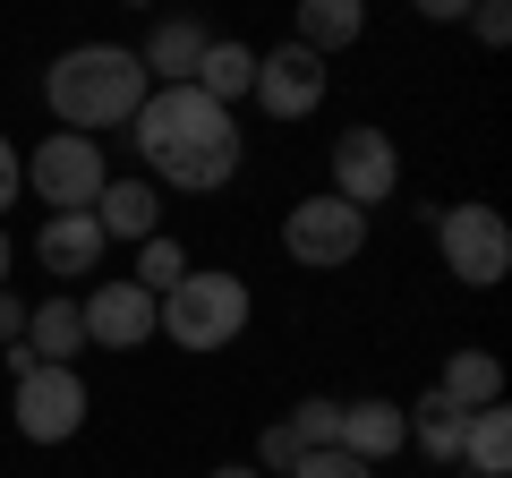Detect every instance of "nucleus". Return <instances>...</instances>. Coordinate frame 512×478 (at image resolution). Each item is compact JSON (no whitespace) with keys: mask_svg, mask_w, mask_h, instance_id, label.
<instances>
[{"mask_svg":"<svg viewBox=\"0 0 512 478\" xmlns=\"http://www.w3.org/2000/svg\"><path fill=\"white\" fill-rule=\"evenodd\" d=\"M18 197H26V154H18V137L0 129V214H9Z\"/></svg>","mask_w":512,"mask_h":478,"instance_id":"393cba45","label":"nucleus"},{"mask_svg":"<svg viewBox=\"0 0 512 478\" xmlns=\"http://www.w3.org/2000/svg\"><path fill=\"white\" fill-rule=\"evenodd\" d=\"M188 86H197V94H214V103L222 111H231L239 103V94H248L256 86V52H248V43H205V60H197V77H188Z\"/></svg>","mask_w":512,"mask_h":478,"instance_id":"aec40b11","label":"nucleus"},{"mask_svg":"<svg viewBox=\"0 0 512 478\" xmlns=\"http://www.w3.org/2000/svg\"><path fill=\"white\" fill-rule=\"evenodd\" d=\"M461 478H470V470H461Z\"/></svg>","mask_w":512,"mask_h":478,"instance_id":"7c9ffc66","label":"nucleus"},{"mask_svg":"<svg viewBox=\"0 0 512 478\" xmlns=\"http://www.w3.org/2000/svg\"><path fill=\"white\" fill-rule=\"evenodd\" d=\"M9 410H18V436L26 444H69L77 427H86V376L77 368H52V359H35V368L18 376V393H9Z\"/></svg>","mask_w":512,"mask_h":478,"instance_id":"0eeeda50","label":"nucleus"},{"mask_svg":"<svg viewBox=\"0 0 512 478\" xmlns=\"http://www.w3.org/2000/svg\"><path fill=\"white\" fill-rule=\"evenodd\" d=\"M282 248H291V265H308V274H333V265H350L367 248V214L342 205L333 188L325 197H299L291 214H282Z\"/></svg>","mask_w":512,"mask_h":478,"instance_id":"39448f33","label":"nucleus"},{"mask_svg":"<svg viewBox=\"0 0 512 478\" xmlns=\"http://www.w3.org/2000/svg\"><path fill=\"white\" fill-rule=\"evenodd\" d=\"M146 94H154L146 60L120 52V43H69V52L43 69V103H52V120H60V129H77V137L128 129Z\"/></svg>","mask_w":512,"mask_h":478,"instance_id":"f03ea898","label":"nucleus"},{"mask_svg":"<svg viewBox=\"0 0 512 478\" xmlns=\"http://www.w3.org/2000/svg\"><path fill=\"white\" fill-rule=\"evenodd\" d=\"M342 453H359L367 470H376V461H393L410 444V427H402V402H342Z\"/></svg>","mask_w":512,"mask_h":478,"instance_id":"4468645a","label":"nucleus"},{"mask_svg":"<svg viewBox=\"0 0 512 478\" xmlns=\"http://www.w3.org/2000/svg\"><path fill=\"white\" fill-rule=\"evenodd\" d=\"M214 478H265V470H256V461H222Z\"/></svg>","mask_w":512,"mask_h":478,"instance_id":"c756f323","label":"nucleus"},{"mask_svg":"<svg viewBox=\"0 0 512 478\" xmlns=\"http://www.w3.org/2000/svg\"><path fill=\"white\" fill-rule=\"evenodd\" d=\"M470 35L487 43V52H495V43L512 35V9H504V0H470Z\"/></svg>","mask_w":512,"mask_h":478,"instance_id":"a878e982","label":"nucleus"},{"mask_svg":"<svg viewBox=\"0 0 512 478\" xmlns=\"http://www.w3.org/2000/svg\"><path fill=\"white\" fill-rule=\"evenodd\" d=\"M436 248H444V265H453L470 291H495V282L512 274V222L495 214V205H444Z\"/></svg>","mask_w":512,"mask_h":478,"instance_id":"20e7f679","label":"nucleus"},{"mask_svg":"<svg viewBox=\"0 0 512 478\" xmlns=\"http://www.w3.org/2000/svg\"><path fill=\"white\" fill-rule=\"evenodd\" d=\"M282 427L299 436V453H316V444H333V436H342V402H325V393H308V402H299V410H291Z\"/></svg>","mask_w":512,"mask_h":478,"instance_id":"4be33fe9","label":"nucleus"},{"mask_svg":"<svg viewBox=\"0 0 512 478\" xmlns=\"http://www.w3.org/2000/svg\"><path fill=\"white\" fill-rule=\"evenodd\" d=\"M86 214L103 222V239H154L163 231V188L154 180H103V197Z\"/></svg>","mask_w":512,"mask_h":478,"instance_id":"f8f14e48","label":"nucleus"},{"mask_svg":"<svg viewBox=\"0 0 512 478\" xmlns=\"http://www.w3.org/2000/svg\"><path fill=\"white\" fill-rule=\"evenodd\" d=\"M26 350L52 359V368H77V350H86V316H77V299H35V308H26Z\"/></svg>","mask_w":512,"mask_h":478,"instance_id":"a211bd4d","label":"nucleus"},{"mask_svg":"<svg viewBox=\"0 0 512 478\" xmlns=\"http://www.w3.org/2000/svg\"><path fill=\"white\" fill-rule=\"evenodd\" d=\"M248 316H256L248 282L239 274H197V265L154 299V333L180 342V350H231L239 333H248Z\"/></svg>","mask_w":512,"mask_h":478,"instance_id":"7ed1b4c3","label":"nucleus"},{"mask_svg":"<svg viewBox=\"0 0 512 478\" xmlns=\"http://www.w3.org/2000/svg\"><path fill=\"white\" fill-rule=\"evenodd\" d=\"M402 427H410V444H419L427 461L461 470V427H470V410H461V402H444V393L427 385L419 402H402Z\"/></svg>","mask_w":512,"mask_h":478,"instance_id":"2eb2a0df","label":"nucleus"},{"mask_svg":"<svg viewBox=\"0 0 512 478\" xmlns=\"http://www.w3.org/2000/svg\"><path fill=\"white\" fill-rule=\"evenodd\" d=\"M77 316H86V350H146L154 342V291H137V282H94L86 299H77Z\"/></svg>","mask_w":512,"mask_h":478,"instance_id":"9d476101","label":"nucleus"},{"mask_svg":"<svg viewBox=\"0 0 512 478\" xmlns=\"http://www.w3.org/2000/svg\"><path fill=\"white\" fill-rule=\"evenodd\" d=\"M103 180H111V163H103V137H43L35 154H26V188H35L52 214H77V205H94L103 197Z\"/></svg>","mask_w":512,"mask_h":478,"instance_id":"423d86ee","label":"nucleus"},{"mask_svg":"<svg viewBox=\"0 0 512 478\" xmlns=\"http://www.w3.org/2000/svg\"><path fill=\"white\" fill-rule=\"evenodd\" d=\"M103 222L86 214V205H77V214H43V239H35V257L52 265V274H94V265H103Z\"/></svg>","mask_w":512,"mask_h":478,"instance_id":"ddd939ff","label":"nucleus"},{"mask_svg":"<svg viewBox=\"0 0 512 478\" xmlns=\"http://www.w3.org/2000/svg\"><path fill=\"white\" fill-rule=\"evenodd\" d=\"M0 342H26V299L0 291Z\"/></svg>","mask_w":512,"mask_h":478,"instance_id":"bb28decb","label":"nucleus"},{"mask_svg":"<svg viewBox=\"0 0 512 478\" xmlns=\"http://www.w3.org/2000/svg\"><path fill=\"white\" fill-rule=\"evenodd\" d=\"M9 265H18V239H9V222H0V291H9Z\"/></svg>","mask_w":512,"mask_h":478,"instance_id":"c85d7f7f","label":"nucleus"},{"mask_svg":"<svg viewBox=\"0 0 512 478\" xmlns=\"http://www.w3.org/2000/svg\"><path fill=\"white\" fill-rule=\"evenodd\" d=\"M180 274H188V248H180V239H163V231H154V239H137V274H128L137 291H154V299H163Z\"/></svg>","mask_w":512,"mask_h":478,"instance_id":"412c9836","label":"nucleus"},{"mask_svg":"<svg viewBox=\"0 0 512 478\" xmlns=\"http://www.w3.org/2000/svg\"><path fill=\"white\" fill-rule=\"evenodd\" d=\"M393 188H402V146L384 129H342L333 137V197L342 205L367 214V205H384Z\"/></svg>","mask_w":512,"mask_h":478,"instance_id":"6e6552de","label":"nucleus"},{"mask_svg":"<svg viewBox=\"0 0 512 478\" xmlns=\"http://www.w3.org/2000/svg\"><path fill=\"white\" fill-rule=\"evenodd\" d=\"M205 43H214V26H205L197 9H188V18H163V26H154L137 60H146V77H154V86H188V77H197V60H205Z\"/></svg>","mask_w":512,"mask_h":478,"instance_id":"9b49d317","label":"nucleus"},{"mask_svg":"<svg viewBox=\"0 0 512 478\" xmlns=\"http://www.w3.org/2000/svg\"><path fill=\"white\" fill-rule=\"evenodd\" d=\"M291 478H376V470H367L359 453H342V444H316V453L291 461Z\"/></svg>","mask_w":512,"mask_h":478,"instance_id":"5701e85b","label":"nucleus"},{"mask_svg":"<svg viewBox=\"0 0 512 478\" xmlns=\"http://www.w3.org/2000/svg\"><path fill=\"white\" fill-rule=\"evenodd\" d=\"M461 470L470 478H512V410L504 402L470 410V427H461Z\"/></svg>","mask_w":512,"mask_h":478,"instance_id":"dca6fc26","label":"nucleus"},{"mask_svg":"<svg viewBox=\"0 0 512 478\" xmlns=\"http://www.w3.org/2000/svg\"><path fill=\"white\" fill-rule=\"evenodd\" d=\"M291 461H299V436L274 419L265 436H256V470H265V478H291Z\"/></svg>","mask_w":512,"mask_h":478,"instance_id":"b1692460","label":"nucleus"},{"mask_svg":"<svg viewBox=\"0 0 512 478\" xmlns=\"http://www.w3.org/2000/svg\"><path fill=\"white\" fill-rule=\"evenodd\" d=\"M359 35H367V0H299V35L291 43H308L316 60L350 52Z\"/></svg>","mask_w":512,"mask_h":478,"instance_id":"f3484780","label":"nucleus"},{"mask_svg":"<svg viewBox=\"0 0 512 478\" xmlns=\"http://www.w3.org/2000/svg\"><path fill=\"white\" fill-rule=\"evenodd\" d=\"M256 111L265 120H308L316 103H325V60L308 52V43H274V52H256Z\"/></svg>","mask_w":512,"mask_h":478,"instance_id":"1a4fd4ad","label":"nucleus"},{"mask_svg":"<svg viewBox=\"0 0 512 478\" xmlns=\"http://www.w3.org/2000/svg\"><path fill=\"white\" fill-rule=\"evenodd\" d=\"M128 137L154 163V180L188 188V197H205V188H222L239 171V120L197 86H154L137 103V120H128Z\"/></svg>","mask_w":512,"mask_h":478,"instance_id":"f257e3e1","label":"nucleus"},{"mask_svg":"<svg viewBox=\"0 0 512 478\" xmlns=\"http://www.w3.org/2000/svg\"><path fill=\"white\" fill-rule=\"evenodd\" d=\"M410 9H419V18H436V26H461V18H470V0H410Z\"/></svg>","mask_w":512,"mask_h":478,"instance_id":"cd10ccee","label":"nucleus"},{"mask_svg":"<svg viewBox=\"0 0 512 478\" xmlns=\"http://www.w3.org/2000/svg\"><path fill=\"white\" fill-rule=\"evenodd\" d=\"M436 393H444V402H461V410L504 402V359H495V350H453L444 376H436Z\"/></svg>","mask_w":512,"mask_h":478,"instance_id":"6ab92c4d","label":"nucleus"}]
</instances>
